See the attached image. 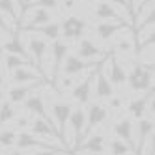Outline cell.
<instances>
[{
	"instance_id": "cell-44",
	"label": "cell",
	"mask_w": 155,
	"mask_h": 155,
	"mask_svg": "<svg viewBox=\"0 0 155 155\" xmlns=\"http://www.w3.org/2000/svg\"><path fill=\"white\" fill-rule=\"evenodd\" d=\"M8 155H26V153H25L23 150H15V151H9Z\"/></svg>"
},
{
	"instance_id": "cell-10",
	"label": "cell",
	"mask_w": 155,
	"mask_h": 155,
	"mask_svg": "<svg viewBox=\"0 0 155 155\" xmlns=\"http://www.w3.org/2000/svg\"><path fill=\"white\" fill-rule=\"evenodd\" d=\"M94 77L95 73L90 71V75L86 77L84 81L81 82H75V86L69 90V95L75 103H79V105H88L90 103V97H92V81H94Z\"/></svg>"
},
{
	"instance_id": "cell-7",
	"label": "cell",
	"mask_w": 155,
	"mask_h": 155,
	"mask_svg": "<svg viewBox=\"0 0 155 155\" xmlns=\"http://www.w3.org/2000/svg\"><path fill=\"white\" fill-rule=\"evenodd\" d=\"M26 12H30V15L28 17H23V23H21L17 28H21V30H30V28H36V26H43V25H47V23H51L52 21V15H51V12L49 9H43V8H36L34 6V9H30V8H26Z\"/></svg>"
},
{
	"instance_id": "cell-39",
	"label": "cell",
	"mask_w": 155,
	"mask_h": 155,
	"mask_svg": "<svg viewBox=\"0 0 155 155\" xmlns=\"http://www.w3.org/2000/svg\"><path fill=\"white\" fill-rule=\"evenodd\" d=\"M60 150L58 148H52V150H36L34 155H58Z\"/></svg>"
},
{
	"instance_id": "cell-48",
	"label": "cell",
	"mask_w": 155,
	"mask_h": 155,
	"mask_svg": "<svg viewBox=\"0 0 155 155\" xmlns=\"http://www.w3.org/2000/svg\"><path fill=\"white\" fill-rule=\"evenodd\" d=\"M0 155H4V153H2V148H0Z\"/></svg>"
},
{
	"instance_id": "cell-23",
	"label": "cell",
	"mask_w": 155,
	"mask_h": 155,
	"mask_svg": "<svg viewBox=\"0 0 155 155\" xmlns=\"http://www.w3.org/2000/svg\"><path fill=\"white\" fill-rule=\"evenodd\" d=\"M77 148L84 153H90V155H101V153H105V137L103 135H88L84 144H79Z\"/></svg>"
},
{
	"instance_id": "cell-33",
	"label": "cell",
	"mask_w": 155,
	"mask_h": 155,
	"mask_svg": "<svg viewBox=\"0 0 155 155\" xmlns=\"http://www.w3.org/2000/svg\"><path fill=\"white\" fill-rule=\"evenodd\" d=\"M15 140H17V133L8 129L0 133V148H12L15 146Z\"/></svg>"
},
{
	"instance_id": "cell-3",
	"label": "cell",
	"mask_w": 155,
	"mask_h": 155,
	"mask_svg": "<svg viewBox=\"0 0 155 155\" xmlns=\"http://www.w3.org/2000/svg\"><path fill=\"white\" fill-rule=\"evenodd\" d=\"M25 49L28 52V58L34 60V64H36V68L39 69V73L45 77V54L49 52V43L43 38L32 34L28 38V41H26V47Z\"/></svg>"
},
{
	"instance_id": "cell-24",
	"label": "cell",
	"mask_w": 155,
	"mask_h": 155,
	"mask_svg": "<svg viewBox=\"0 0 155 155\" xmlns=\"http://www.w3.org/2000/svg\"><path fill=\"white\" fill-rule=\"evenodd\" d=\"M94 82H95V95H97L99 99L107 101V99H110V97L114 95V86L108 82V79L105 77L103 71H95Z\"/></svg>"
},
{
	"instance_id": "cell-13",
	"label": "cell",
	"mask_w": 155,
	"mask_h": 155,
	"mask_svg": "<svg viewBox=\"0 0 155 155\" xmlns=\"http://www.w3.org/2000/svg\"><path fill=\"white\" fill-rule=\"evenodd\" d=\"M25 110L28 114H36L38 118H41V120H49L51 121V118H49V110H47V105H45V99H43V94H39V92H32L26 99H25Z\"/></svg>"
},
{
	"instance_id": "cell-17",
	"label": "cell",
	"mask_w": 155,
	"mask_h": 155,
	"mask_svg": "<svg viewBox=\"0 0 155 155\" xmlns=\"http://www.w3.org/2000/svg\"><path fill=\"white\" fill-rule=\"evenodd\" d=\"M124 30H129L127 23H114V21H101L97 26H95V36L103 41H110L116 34Z\"/></svg>"
},
{
	"instance_id": "cell-35",
	"label": "cell",
	"mask_w": 155,
	"mask_h": 155,
	"mask_svg": "<svg viewBox=\"0 0 155 155\" xmlns=\"http://www.w3.org/2000/svg\"><path fill=\"white\" fill-rule=\"evenodd\" d=\"M0 32H2V34H6V36H9V38L15 34V28L8 23V19H6L2 13H0Z\"/></svg>"
},
{
	"instance_id": "cell-22",
	"label": "cell",
	"mask_w": 155,
	"mask_h": 155,
	"mask_svg": "<svg viewBox=\"0 0 155 155\" xmlns=\"http://www.w3.org/2000/svg\"><path fill=\"white\" fill-rule=\"evenodd\" d=\"M151 135H153V118H140V120H137V138H138V142H135V153H140L142 144L146 142Z\"/></svg>"
},
{
	"instance_id": "cell-45",
	"label": "cell",
	"mask_w": 155,
	"mask_h": 155,
	"mask_svg": "<svg viewBox=\"0 0 155 155\" xmlns=\"http://www.w3.org/2000/svg\"><path fill=\"white\" fill-rule=\"evenodd\" d=\"M4 95H6V94H4V90H2V88H0V103L4 101Z\"/></svg>"
},
{
	"instance_id": "cell-34",
	"label": "cell",
	"mask_w": 155,
	"mask_h": 155,
	"mask_svg": "<svg viewBox=\"0 0 155 155\" xmlns=\"http://www.w3.org/2000/svg\"><path fill=\"white\" fill-rule=\"evenodd\" d=\"M56 84H58V90L60 92H65V90H71V88L75 86V77H60V79L56 81Z\"/></svg>"
},
{
	"instance_id": "cell-29",
	"label": "cell",
	"mask_w": 155,
	"mask_h": 155,
	"mask_svg": "<svg viewBox=\"0 0 155 155\" xmlns=\"http://www.w3.org/2000/svg\"><path fill=\"white\" fill-rule=\"evenodd\" d=\"M110 155H137V153L124 140L114 138V140H110Z\"/></svg>"
},
{
	"instance_id": "cell-25",
	"label": "cell",
	"mask_w": 155,
	"mask_h": 155,
	"mask_svg": "<svg viewBox=\"0 0 155 155\" xmlns=\"http://www.w3.org/2000/svg\"><path fill=\"white\" fill-rule=\"evenodd\" d=\"M25 32L39 34V36H43L45 41H56V39H60V23L51 21V23L43 25V26H36V28H30V30H25Z\"/></svg>"
},
{
	"instance_id": "cell-6",
	"label": "cell",
	"mask_w": 155,
	"mask_h": 155,
	"mask_svg": "<svg viewBox=\"0 0 155 155\" xmlns=\"http://www.w3.org/2000/svg\"><path fill=\"white\" fill-rule=\"evenodd\" d=\"M84 125H86V110L84 108H73L71 110V116L68 120V127L71 129V135H73V144L71 146L77 150V146L81 144L82 135H84Z\"/></svg>"
},
{
	"instance_id": "cell-41",
	"label": "cell",
	"mask_w": 155,
	"mask_h": 155,
	"mask_svg": "<svg viewBox=\"0 0 155 155\" xmlns=\"http://www.w3.org/2000/svg\"><path fill=\"white\" fill-rule=\"evenodd\" d=\"M13 2L17 4V9H19V15H23L25 12H26V0H13Z\"/></svg>"
},
{
	"instance_id": "cell-28",
	"label": "cell",
	"mask_w": 155,
	"mask_h": 155,
	"mask_svg": "<svg viewBox=\"0 0 155 155\" xmlns=\"http://www.w3.org/2000/svg\"><path fill=\"white\" fill-rule=\"evenodd\" d=\"M17 107L13 103H9V101H2L0 103V125H4L8 124V121H12L15 116H17Z\"/></svg>"
},
{
	"instance_id": "cell-9",
	"label": "cell",
	"mask_w": 155,
	"mask_h": 155,
	"mask_svg": "<svg viewBox=\"0 0 155 155\" xmlns=\"http://www.w3.org/2000/svg\"><path fill=\"white\" fill-rule=\"evenodd\" d=\"M127 110L133 120H140L144 118V114L148 112V110H151L153 114V88H150L148 94L144 97H138V99H131L129 105H127Z\"/></svg>"
},
{
	"instance_id": "cell-16",
	"label": "cell",
	"mask_w": 155,
	"mask_h": 155,
	"mask_svg": "<svg viewBox=\"0 0 155 155\" xmlns=\"http://www.w3.org/2000/svg\"><path fill=\"white\" fill-rule=\"evenodd\" d=\"M15 146H17V150H23V151L25 150H52V148H56L47 140H38L32 133H19Z\"/></svg>"
},
{
	"instance_id": "cell-14",
	"label": "cell",
	"mask_w": 155,
	"mask_h": 155,
	"mask_svg": "<svg viewBox=\"0 0 155 155\" xmlns=\"http://www.w3.org/2000/svg\"><path fill=\"white\" fill-rule=\"evenodd\" d=\"M75 56H79L86 62H99L101 58H105V51L101 47H97L92 39H81L79 45H77V54Z\"/></svg>"
},
{
	"instance_id": "cell-1",
	"label": "cell",
	"mask_w": 155,
	"mask_h": 155,
	"mask_svg": "<svg viewBox=\"0 0 155 155\" xmlns=\"http://www.w3.org/2000/svg\"><path fill=\"white\" fill-rule=\"evenodd\" d=\"M133 92H148L153 88V62L135 64L131 73H127V82Z\"/></svg>"
},
{
	"instance_id": "cell-47",
	"label": "cell",
	"mask_w": 155,
	"mask_h": 155,
	"mask_svg": "<svg viewBox=\"0 0 155 155\" xmlns=\"http://www.w3.org/2000/svg\"><path fill=\"white\" fill-rule=\"evenodd\" d=\"M30 2H32V0H26V6H28V8H30Z\"/></svg>"
},
{
	"instance_id": "cell-15",
	"label": "cell",
	"mask_w": 155,
	"mask_h": 155,
	"mask_svg": "<svg viewBox=\"0 0 155 155\" xmlns=\"http://www.w3.org/2000/svg\"><path fill=\"white\" fill-rule=\"evenodd\" d=\"M30 127H32V135H34V137L49 138V140H54V142L62 144V140H60V137H58L56 129H54V125H52V121L36 118V120H32V121H30ZM62 146H64V144H62Z\"/></svg>"
},
{
	"instance_id": "cell-5",
	"label": "cell",
	"mask_w": 155,
	"mask_h": 155,
	"mask_svg": "<svg viewBox=\"0 0 155 155\" xmlns=\"http://www.w3.org/2000/svg\"><path fill=\"white\" fill-rule=\"evenodd\" d=\"M51 54H52V75H51V81L56 82L60 77H62V64L65 60V56H68V51H69V45L62 39H56L52 41V45L49 47Z\"/></svg>"
},
{
	"instance_id": "cell-27",
	"label": "cell",
	"mask_w": 155,
	"mask_h": 155,
	"mask_svg": "<svg viewBox=\"0 0 155 155\" xmlns=\"http://www.w3.org/2000/svg\"><path fill=\"white\" fill-rule=\"evenodd\" d=\"M0 13H2L6 19H9V23H12V26L17 30L21 15H19L17 4L13 2V0H0Z\"/></svg>"
},
{
	"instance_id": "cell-20",
	"label": "cell",
	"mask_w": 155,
	"mask_h": 155,
	"mask_svg": "<svg viewBox=\"0 0 155 155\" xmlns=\"http://www.w3.org/2000/svg\"><path fill=\"white\" fill-rule=\"evenodd\" d=\"M94 17L99 19V21H114V23H127V21L121 17V13L118 9L108 4V2H99L95 6V12H94ZM129 25V23H127Z\"/></svg>"
},
{
	"instance_id": "cell-50",
	"label": "cell",
	"mask_w": 155,
	"mask_h": 155,
	"mask_svg": "<svg viewBox=\"0 0 155 155\" xmlns=\"http://www.w3.org/2000/svg\"><path fill=\"white\" fill-rule=\"evenodd\" d=\"M81 2H86V0H81Z\"/></svg>"
},
{
	"instance_id": "cell-26",
	"label": "cell",
	"mask_w": 155,
	"mask_h": 155,
	"mask_svg": "<svg viewBox=\"0 0 155 155\" xmlns=\"http://www.w3.org/2000/svg\"><path fill=\"white\" fill-rule=\"evenodd\" d=\"M4 51L9 52V54H15V56L25 58V60H28V62H32V60L28 58V52H26V49H25V45H23V41H21V36L17 34V32L4 43Z\"/></svg>"
},
{
	"instance_id": "cell-8",
	"label": "cell",
	"mask_w": 155,
	"mask_h": 155,
	"mask_svg": "<svg viewBox=\"0 0 155 155\" xmlns=\"http://www.w3.org/2000/svg\"><path fill=\"white\" fill-rule=\"evenodd\" d=\"M95 65H97L95 62H86V60H82L79 56H75V54H68L64 64H62V71L60 73H64L65 77H77V75H81V73H84L88 69L95 68Z\"/></svg>"
},
{
	"instance_id": "cell-18",
	"label": "cell",
	"mask_w": 155,
	"mask_h": 155,
	"mask_svg": "<svg viewBox=\"0 0 155 155\" xmlns=\"http://www.w3.org/2000/svg\"><path fill=\"white\" fill-rule=\"evenodd\" d=\"M41 86V81L39 82H30V84H13L12 88L8 90V101L13 103V105H21L25 103V99L36 90V88Z\"/></svg>"
},
{
	"instance_id": "cell-31",
	"label": "cell",
	"mask_w": 155,
	"mask_h": 155,
	"mask_svg": "<svg viewBox=\"0 0 155 155\" xmlns=\"http://www.w3.org/2000/svg\"><path fill=\"white\" fill-rule=\"evenodd\" d=\"M129 30H125V34L124 36H120L118 41L114 43V49L116 51H121V52H131L133 47H135V41H133V38H129Z\"/></svg>"
},
{
	"instance_id": "cell-4",
	"label": "cell",
	"mask_w": 155,
	"mask_h": 155,
	"mask_svg": "<svg viewBox=\"0 0 155 155\" xmlns=\"http://www.w3.org/2000/svg\"><path fill=\"white\" fill-rule=\"evenodd\" d=\"M86 30H88L86 19L77 15H69L60 23V36L65 41H81L82 36L86 34Z\"/></svg>"
},
{
	"instance_id": "cell-11",
	"label": "cell",
	"mask_w": 155,
	"mask_h": 155,
	"mask_svg": "<svg viewBox=\"0 0 155 155\" xmlns=\"http://www.w3.org/2000/svg\"><path fill=\"white\" fill-rule=\"evenodd\" d=\"M107 65H108V69H107L105 77L108 79V82L112 84L114 88H121L127 82V71L124 69V65L118 62V58L114 56V54H110V56H108Z\"/></svg>"
},
{
	"instance_id": "cell-36",
	"label": "cell",
	"mask_w": 155,
	"mask_h": 155,
	"mask_svg": "<svg viewBox=\"0 0 155 155\" xmlns=\"http://www.w3.org/2000/svg\"><path fill=\"white\" fill-rule=\"evenodd\" d=\"M32 6L36 8H43V9H58V0H36Z\"/></svg>"
},
{
	"instance_id": "cell-46",
	"label": "cell",
	"mask_w": 155,
	"mask_h": 155,
	"mask_svg": "<svg viewBox=\"0 0 155 155\" xmlns=\"http://www.w3.org/2000/svg\"><path fill=\"white\" fill-rule=\"evenodd\" d=\"M129 4H131V8H133V12H135V4H137V0H129Z\"/></svg>"
},
{
	"instance_id": "cell-37",
	"label": "cell",
	"mask_w": 155,
	"mask_h": 155,
	"mask_svg": "<svg viewBox=\"0 0 155 155\" xmlns=\"http://www.w3.org/2000/svg\"><path fill=\"white\" fill-rule=\"evenodd\" d=\"M107 105L112 108V110H121V105H124V97L114 94L110 99H107Z\"/></svg>"
},
{
	"instance_id": "cell-43",
	"label": "cell",
	"mask_w": 155,
	"mask_h": 155,
	"mask_svg": "<svg viewBox=\"0 0 155 155\" xmlns=\"http://www.w3.org/2000/svg\"><path fill=\"white\" fill-rule=\"evenodd\" d=\"M0 88H4V73H2V56H0Z\"/></svg>"
},
{
	"instance_id": "cell-49",
	"label": "cell",
	"mask_w": 155,
	"mask_h": 155,
	"mask_svg": "<svg viewBox=\"0 0 155 155\" xmlns=\"http://www.w3.org/2000/svg\"><path fill=\"white\" fill-rule=\"evenodd\" d=\"M62 155H71V153H62Z\"/></svg>"
},
{
	"instance_id": "cell-38",
	"label": "cell",
	"mask_w": 155,
	"mask_h": 155,
	"mask_svg": "<svg viewBox=\"0 0 155 155\" xmlns=\"http://www.w3.org/2000/svg\"><path fill=\"white\" fill-rule=\"evenodd\" d=\"M13 120H15V125H17L19 129H25V127H28V125H30L28 116H15Z\"/></svg>"
},
{
	"instance_id": "cell-32",
	"label": "cell",
	"mask_w": 155,
	"mask_h": 155,
	"mask_svg": "<svg viewBox=\"0 0 155 155\" xmlns=\"http://www.w3.org/2000/svg\"><path fill=\"white\" fill-rule=\"evenodd\" d=\"M108 4H114V8H120V9H124V12L127 13V21L129 23H133L135 21V12H133V8L129 4V0H108Z\"/></svg>"
},
{
	"instance_id": "cell-19",
	"label": "cell",
	"mask_w": 155,
	"mask_h": 155,
	"mask_svg": "<svg viewBox=\"0 0 155 155\" xmlns=\"http://www.w3.org/2000/svg\"><path fill=\"white\" fill-rule=\"evenodd\" d=\"M112 131H114L116 138H120L125 144H129V146L133 148V151H135V140H133V137H135V125H133V120H129V118L118 120L114 124V127H112Z\"/></svg>"
},
{
	"instance_id": "cell-30",
	"label": "cell",
	"mask_w": 155,
	"mask_h": 155,
	"mask_svg": "<svg viewBox=\"0 0 155 155\" xmlns=\"http://www.w3.org/2000/svg\"><path fill=\"white\" fill-rule=\"evenodd\" d=\"M4 64H6V69H8V71H13V69L23 68V65H28V64H32V62H28V60H25V58H21V56H15V54L6 52Z\"/></svg>"
},
{
	"instance_id": "cell-21",
	"label": "cell",
	"mask_w": 155,
	"mask_h": 155,
	"mask_svg": "<svg viewBox=\"0 0 155 155\" xmlns=\"http://www.w3.org/2000/svg\"><path fill=\"white\" fill-rule=\"evenodd\" d=\"M39 81H43V75L39 71L28 69L26 65L12 71V82L13 84H30V82H39Z\"/></svg>"
},
{
	"instance_id": "cell-42",
	"label": "cell",
	"mask_w": 155,
	"mask_h": 155,
	"mask_svg": "<svg viewBox=\"0 0 155 155\" xmlns=\"http://www.w3.org/2000/svg\"><path fill=\"white\" fill-rule=\"evenodd\" d=\"M150 4H153V0H140V6H138V12H140V9H144V8H146V6H150ZM137 12V13H138ZM135 13V15H137Z\"/></svg>"
},
{
	"instance_id": "cell-12",
	"label": "cell",
	"mask_w": 155,
	"mask_h": 155,
	"mask_svg": "<svg viewBox=\"0 0 155 155\" xmlns=\"http://www.w3.org/2000/svg\"><path fill=\"white\" fill-rule=\"evenodd\" d=\"M108 112H107V107H103L101 103H90L86 110V125H84V133L90 135L92 129H95L97 125H101L103 121L107 120Z\"/></svg>"
},
{
	"instance_id": "cell-2",
	"label": "cell",
	"mask_w": 155,
	"mask_h": 155,
	"mask_svg": "<svg viewBox=\"0 0 155 155\" xmlns=\"http://www.w3.org/2000/svg\"><path fill=\"white\" fill-rule=\"evenodd\" d=\"M71 110H73V105L68 101H62V99H56L51 107V118H52L51 121L64 146H65V131H68V120L71 116Z\"/></svg>"
},
{
	"instance_id": "cell-40",
	"label": "cell",
	"mask_w": 155,
	"mask_h": 155,
	"mask_svg": "<svg viewBox=\"0 0 155 155\" xmlns=\"http://www.w3.org/2000/svg\"><path fill=\"white\" fill-rule=\"evenodd\" d=\"M77 4V0H62V9L64 12H69V9H73Z\"/></svg>"
}]
</instances>
